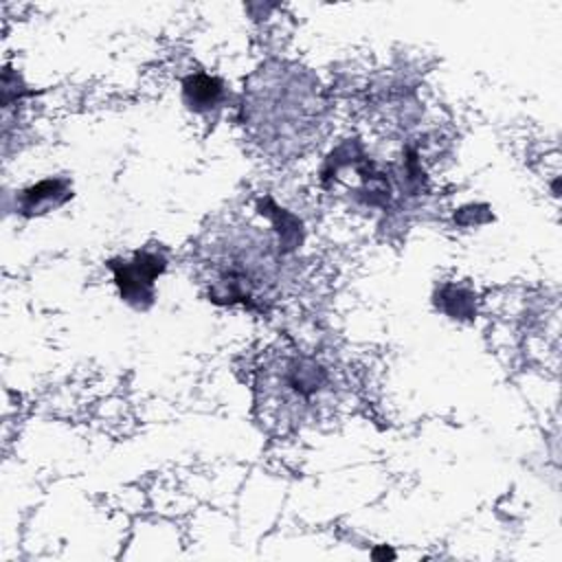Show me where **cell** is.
Listing matches in <instances>:
<instances>
[{"mask_svg":"<svg viewBox=\"0 0 562 562\" xmlns=\"http://www.w3.org/2000/svg\"><path fill=\"white\" fill-rule=\"evenodd\" d=\"M167 252L158 248L136 250L127 259H110L108 268L112 270L114 283L121 299L134 310H149L156 299V279L167 270Z\"/></svg>","mask_w":562,"mask_h":562,"instance_id":"277c9868","label":"cell"},{"mask_svg":"<svg viewBox=\"0 0 562 562\" xmlns=\"http://www.w3.org/2000/svg\"><path fill=\"white\" fill-rule=\"evenodd\" d=\"M72 198L68 178H44L15 195V211L24 217H37L64 206Z\"/></svg>","mask_w":562,"mask_h":562,"instance_id":"5b68a950","label":"cell"},{"mask_svg":"<svg viewBox=\"0 0 562 562\" xmlns=\"http://www.w3.org/2000/svg\"><path fill=\"white\" fill-rule=\"evenodd\" d=\"M331 389L329 371L310 353L281 351L257 371V406L270 424L294 426L325 404Z\"/></svg>","mask_w":562,"mask_h":562,"instance_id":"3957f363","label":"cell"},{"mask_svg":"<svg viewBox=\"0 0 562 562\" xmlns=\"http://www.w3.org/2000/svg\"><path fill=\"white\" fill-rule=\"evenodd\" d=\"M226 97L222 79L206 75V72H195L189 75L182 81V99L189 110L195 114H211L222 108Z\"/></svg>","mask_w":562,"mask_h":562,"instance_id":"8992f818","label":"cell"},{"mask_svg":"<svg viewBox=\"0 0 562 562\" xmlns=\"http://www.w3.org/2000/svg\"><path fill=\"white\" fill-rule=\"evenodd\" d=\"M259 213L272 224V235L233 226L209 244L202 266L211 301L266 310L277 299L283 257L299 248L301 233L272 206H259Z\"/></svg>","mask_w":562,"mask_h":562,"instance_id":"6da1fadb","label":"cell"},{"mask_svg":"<svg viewBox=\"0 0 562 562\" xmlns=\"http://www.w3.org/2000/svg\"><path fill=\"white\" fill-rule=\"evenodd\" d=\"M241 114L257 143L279 154L296 151L321 125L318 81L301 68H266L248 88Z\"/></svg>","mask_w":562,"mask_h":562,"instance_id":"7a4b0ae2","label":"cell"}]
</instances>
